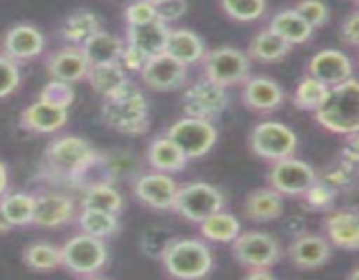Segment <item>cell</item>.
<instances>
[{
  "instance_id": "13",
  "label": "cell",
  "mask_w": 359,
  "mask_h": 280,
  "mask_svg": "<svg viewBox=\"0 0 359 280\" xmlns=\"http://www.w3.org/2000/svg\"><path fill=\"white\" fill-rule=\"evenodd\" d=\"M316 181L314 167L294 156L276 161L269 172V186L283 196H302Z\"/></svg>"
},
{
  "instance_id": "41",
  "label": "cell",
  "mask_w": 359,
  "mask_h": 280,
  "mask_svg": "<svg viewBox=\"0 0 359 280\" xmlns=\"http://www.w3.org/2000/svg\"><path fill=\"white\" fill-rule=\"evenodd\" d=\"M337 195H339V191H335V189L330 188L328 184H325V182H321L318 178L300 198L304 200V205L307 209L314 210V212L326 214L328 210H332L335 206Z\"/></svg>"
},
{
  "instance_id": "46",
  "label": "cell",
  "mask_w": 359,
  "mask_h": 280,
  "mask_svg": "<svg viewBox=\"0 0 359 280\" xmlns=\"http://www.w3.org/2000/svg\"><path fill=\"white\" fill-rule=\"evenodd\" d=\"M158 20L156 18V7L153 4L146 2V0H135L130 4L125 9V21L126 27H135V24L151 23V21Z\"/></svg>"
},
{
  "instance_id": "29",
  "label": "cell",
  "mask_w": 359,
  "mask_h": 280,
  "mask_svg": "<svg viewBox=\"0 0 359 280\" xmlns=\"http://www.w3.org/2000/svg\"><path fill=\"white\" fill-rule=\"evenodd\" d=\"M105 172L112 184L118 182H133L142 174V161L135 153L128 149H111L102 153Z\"/></svg>"
},
{
  "instance_id": "11",
  "label": "cell",
  "mask_w": 359,
  "mask_h": 280,
  "mask_svg": "<svg viewBox=\"0 0 359 280\" xmlns=\"http://www.w3.org/2000/svg\"><path fill=\"white\" fill-rule=\"evenodd\" d=\"M231 255L242 268H272L283 258V247L277 238L265 231H241L231 241Z\"/></svg>"
},
{
  "instance_id": "43",
  "label": "cell",
  "mask_w": 359,
  "mask_h": 280,
  "mask_svg": "<svg viewBox=\"0 0 359 280\" xmlns=\"http://www.w3.org/2000/svg\"><path fill=\"white\" fill-rule=\"evenodd\" d=\"M74 97H76V91H74L72 84L63 83V80H55L51 79L39 93L41 100L49 102L53 105H58V107L69 108L72 105Z\"/></svg>"
},
{
  "instance_id": "39",
  "label": "cell",
  "mask_w": 359,
  "mask_h": 280,
  "mask_svg": "<svg viewBox=\"0 0 359 280\" xmlns=\"http://www.w3.org/2000/svg\"><path fill=\"white\" fill-rule=\"evenodd\" d=\"M330 88L323 84L312 76H305L304 79L298 83L297 90L293 94V104L294 107L300 108L305 112H316L323 105V102L328 97Z\"/></svg>"
},
{
  "instance_id": "20",
  "label": "cell",
  "mask_w": 359,
  "mask_h": 280,
  "mask_svg": "<svg viewBox=\"0 0 359 280\" xmlns=\"http://www.w3.org/2000/svg\"><path fill=\"white\" fill-rule=\"evenodd\" d=\"M46 70L51 79L74 84L86 79L90 63L81 46L69 44L62 49H56L46 58Z\"/></svg>"
},
{
  "instance_id": "21",
  "label": "cell",
  "mask_w": 359,
  "mask_h": 280,
  "mask_svg": "<svg viewBox=\"0 0 359 280\" xmlns=\"http://www.w3.org/2000/svg\"><path fill=\"white\" fill-rule=\"evenodd\" d=\"M67 121H69V108L58 107V105H53L41 98L28 105L20 115L21 128L32 133H39V135L60 132L67 125Z\"/></svg>"
},
{
  "instance_id": "31",
  "label": "cell",
  "mask_w": 359,
  "mask_h": 280,
  "mask_svg": "<svg viewBox=\"0 0 359 280\" xmlns=\"http://www.w3.org/2000/svg\"><path fill=\"white\" fill-rule=\"evenodd\" d=\"M200 237L205 241H212V244H231L238 233H241V220L230 212H219L210 214L209 217L198 223Z\"/></svg>"
},
{
  "instance_id": "47",
  "label": "cell",
  "mask_w": 359,
  "mask_h": 280,
  "mask_svg": "<svg viewBox=\"0 0 359 280\" xmlns=\"http://www.w3.org/2000/svg\"><path fill=\"white\" fill-rule=\"evenodd\" d=\"M156 18L163 23L170 24L172 21H177L188 13V0H167L163 4H158Z\"/></svg>"
},
{
  "instance_id": "7",
  "label": "cell",
  "mask_w": 359,
  "mask_h": 280,
  "mask_svg": "<svg viewBox=\"0 0 359 280\" xmlns=\"http://www.w3.org/2000/svg\"><path fill=\"white\" fill-rule=\"evenodd\" d=\"M203 77L223 88L241 86L251 77V58L231 46L210 49L202 58Z\"/></svg>"
},
{
  "instance_id": "50",
  "label": "cell",
  "mask_w": 359,
  "mask_h": 280,
  "mask_svg": "<svg viewBox=\"0 0 359 280\" xmlns=\"http://www.w3.org/2000/svg\"><path fill=\"white\" fill-rule=\"evenodd\" d=\"M339 163H342L344 167L351 168V170L358 172V163H359V154H358V133L347 136L346 146L340 150V160Z\"/></svg>"
},
{
  "instance_id": "30",
  "label": "cell",
  "mask_w": 359,
  "mask_h": 280,
  "mask_svg": "<svg viewBox=\"0 0 359 280\" xmlns=\"http://www.w3.org/2000/svg\"><path fill=\"white\" fill-rule=\"evenodd\" d=\"M291 49H293V46L283 41L270 28H263L249 42L248 56L251 58V62L255 59L259 63H276L286 58Z\"/></svg>"
},
{
  "instance_id": "48",
  "label": "cell",
  "mask_w": 359,
  "mask_h": 280,
  "mask_svg": "<svg viewBox=\"0 0 359 280\" xmlns=\"http://www.w3.org/2000/svg\"><path fill=\"white\" fill-rule=\"evenodd\" d=\"M147 59H149V56H146L142 51H139L137 48L125 42V48H123L121 56H119V63H121V66L126 72L139 74L144 69Z\"/></svg>"
},
{
  "instance_id": "2",
  "label": "cell",
  "mask_w": 359,
  "mask_h": 280,
  "mask_svg": "<svg viewBox=\"0 0 359 280\" xmlns=\"http://www.w3.org/2000/svg\"><path fill=\"white\" fill-rule=\"evenodd\" d=\"M97 153L98 150L88 140L77 135L56 136L46 146L41 174L48 181L70 186L74 177Z\"/></svg>"
},
{
  "instance_id": "4",
  "label": "cell",
  "mask_w": 359,
  "mask_h": 280,
  "mask_svg": "<svg viewBox=\"0 0 359 280\" xmlns=\"http://www.w3.org/2000/svg\"><path fill=\"white\" fill-rule=\"evenodd\" d=\"M160 262L172 279L196 280L210 275L214 270V254L205 240L177 237Z\"/></svg>"
},
{
  "instance_id": "6",
  "label": "cell",
  "mask_w": 359,
  "mask_h": 280,
  "mask_svg": "<svg viewBox=\"0 0 359 280\" xmlns=\"http://www.w3.org/2000/svg\"><path fill=\"white\" fill-rule=\"evenodd\" d=\"M224 205H226V200L216 186L203 181H195L179 186L172 212L189 223L198 224L210 214L223 210Z\"/></svg>"
},
{
  "instance_id": "37",
  "label": "cell",
  "mask_w": 359,
  "mask_h": 280,
  "mask_svg": "<svg viewBox=\"0 0 359 280\" xmlns=\"http://www.w3.org/2000/svg\"><path fill=\"white\" fill-rule=\"evenodd\" d=\"M23 262L34 272H55L62 268V251L60 245L49 241H35L25 247Z\"/></svg>"
},
{
  "instance_id": "49",
  "label": "cell",
  "mask_w": 359,
  "mask_h": 280,
  "mask_svg": "<svg viewBox=\"0 0 359 280\" xmlns=\"http://www.w3.org/2000/svg\"><path fill=\"white\" fill-rule=\"evenodd\" d=\"M340 37L349 48H358L359 44V13L358 9H353L342 21L340 27Z\"/></svg>"
},
{
  "instance_id": "12",
  "label": "cell",
  "mask_w": 359,
  "mask_h": 280,
  "mask_svg": "<svg viewBox=\"0 0 359 280\" xmlns=\"http://www.w3.org/2000/svg\"><path fill=\"white\" fill-rule=\"evenodd\" d=\"M77 214L76 200L56 189H39L34 192V219L32 224L46 230H56L74 223Z\"/></svg>"
},
{
  "instance_id": "9",
  "label": "cell",
  "mask_w": 359,
  "mask_h": 280,
  "mask_svg": "<svg viewBox=\"0 0 359 280\" xmlns=\"http://www.w3.org/2000/svg\"><path fill=\"white\" fill-rule=\"evenodd\" d=\"M165 135L179 147L188 161L209 154L217 142V128L214 122L191 115H184L172 122Z\"/></svg>"
},
{
  "instance_id": "55",
  "label": "cell",
  "mask_w": 359,
  "mask_h": 280,
  "mask_svg": "<svg viewBox=\"0 0 359 280\" xmlns=\"http://www.w3.org/2000/svg\"><path fill=\"white\" fill-rule=\"evenodd\" d=\"M146 2L153 4V6H158V4H163V2H167V0H146Z\"/></svg>"
},
{
  "instance_id": "15",
  "label": "cell",
  "mask_w": 359,
  "mask_h": 280,
  "mask_svg": "<svg viewBox=\"0 0 359 280\" xmlns=\"http://www.w3.org/2000/svg\"><path fill=\"white\" fill-rule=\"evenodd\" d=\"M133 184V196L144 206L153 210H172L179 184L172 174L151 170L140 174Z\"/></svg>"
},
{
  "instance_id": "40",
  "label": "cell",
  "mask_w": 359,
  "mask_h": 280,
  "mask_svg": "<svg viewBox=\"0 0 359 280\" xmlns=\"http://www.w3.org/2000/svg\"><path fill=\"white\" fill-rule=\"evenodd\" d=\"M221 9L230 20L252 23L265 16L266 0H219Z\"/></svg>"
},
{
  "instance_id": "18",
  "label": "cell",
  "mask_w": 359,
  "mask_h": 280,
  "mask_svg": "<svg viewBox=\"0 0 359 280\" xmlns=\"http://www.w3.org/2000/svg\"><path fill=\"white\" fill-rule=\"evenodd\" d=\"M309 76L316 77L328 88L346 83L354 77V63L349 56L339 49H323L309 59Z\"/></svg>"
},
{
  "instance_id": "36",
  "label": "cell",
  "mask_w": 359,
  "mask_h": 280,
  "mask_svg": "<svg viewBox=\"0 0 359 280\" xmlns=\"http://www.w3.org/2000/svg\"><path fill=\"white\" fill-rule=\"evenodd\" d=\"M102 28L100 20L93 10L77 9L65 18L62 24V37L69 44L81 46L88 37Z\"/></svg>"
},
{
  "instance_id": "56",
  "label": "cell",
  "mask_w": 359,
  "mask_h": 280,
  "mask_svg": "<svg viewBox=\"0 0 359 280\" xmlns=\"http://www.w3.org/2000/svg\"><path fill=\"white\" fill-rule=\"evenodd\" d=\"M349 2H351V4H354V6H358L359 0H349Z\"/></svg>"
},
{
  "instance_id": "28",
  "label": "cell",
  "mask_w": 359,
  "mask_h": 280,
  "mask_svg": "<svg viewBox=\"0 0 359 280\" xmlns=\"http://www.w3.org/2000/svg\"><path fill=\"white\" fill-rule=\"evenodd\" d=\"M123 48H125V41L109 34V31L102 30V28L81 44V49H83L90 66L119 62Z\"/></svg>"
},
{
  "instance_id": "3",
  "label": "cell",
  "mask_w": 359,
  "mask_h": 280,
  "mask_svg": "<svg viewBox=\"0 0 359 280\" xmlns=\"http://www.w3.org/2000/svg\"><path fill=\"white\" fill-rule=\"evenodd\" d=\"M323 130L335 135L349 136L359 132V88L356 77L330 88L328 97L314 112Z\"/></svg>"
},
{
  "instance_id": "26",
  "label": "cell",
  "mask_w": 359,
  "mask_h": 280,
  "mask_svg": "<svg viewBox=\"0 0 359 280\" xmlns=\"http://www.w3.org/2000/svg\"><path fill=\"white\" fill-rule=\"evenodd\" d=\"M146 161L151 170L165 172V174H177L188 164V158L167 135H158L151 140L146 150Z\"/></svg>"
},
{
  "instance_id": "33",
  "label": "cell",
  "mask_w": 359,
  "mask_h": 280,
  "mask_svg": "<svg viewBox=\"0 0 359 280\" xmlns=\"http://www.w3.org/2000/svg\"><path fill=\"white\" fill-rule=\"evenodd\" d=\"M126 79H128L126 70L123 69L121 63L114 62L102 63V65H91L84 80H88V84H90V88L95 93L105 98L114 93L118 88H121Z\"/></svg>"
},
{
  "instance_id": "24",
  "label": "cell",
  "mask_w": 359,
  "mask_h": 280,
  "mask_svg": "<svg viewBox=\"0 0 359 280\" xmlns=\"http://www.w3.org/2000/svg\"><path fill=\"white\" fill-rule=\"evenodd\" d=\"M168 34H170V27L163 21L154 20L151 23L126 27L125 42L151 58L165 51Z\"/></svg>"
},
{
  "instance_id": "19",
  "label": "cell",
  "mask_w": 359,
  "mask_h": 280,
  "mask_svg": "<svg viewBox=\"0 0 359 280\" xmlns=\"http://www.w3.org/2000/svg\"><path fill=\"white\" fill-rule=\"evenodd\" d=\"M325 237L333 247L356 252L359 248V216L356 209L328 210L323 220Z\"/></svg>"
},
{
  "instance_id": "16",
  "label": "cell",
  "mask_w": 359,
  "mask_h": 280,
  "mask_svg": "<svg viewBox=\"0 0 359 280\" xmlns=\"http://www.w3.org/2000/svg\"><path fill=\"white\" fill-rule=\"evenodd\" d=\"M287 258L297 270L312 272L328 265L333 258V245L321 233L304 231L298 237L291 238L287 247Z\"/></svg>"
},
{
  "instance_id": "53",
  "label": "cell",
  "mask_w": 359,
  "mask_h": 280,
  "mask_svg": "<svg viewBox=\"0 0 359 280\" xmlns=\"http://www.w3.org/2000/svg\"><path fill=\"white\" fill-rule=\"evenodd\" d=\"M7 186H9V172L6 164L0 161V196L7 191Z\"/></svg>"
},
{
  "instance_id": "23",
  "label": "cell",
  "mask_w": 359,
  "mask_h": 280,
  "mask_svg": "<svg viewBox=\"0 0 359 280\" xmlns=\"http://www.w3.org/2000/svg\"><path fill=\"white\" fill-rule=\"evenodd\" d=\"M245 219L252 223H272L283 217L284 196L273 188H258L249 192L242 203Z\"/></svg>"
},
{
  "instance_id": "45",
  "label": "cell",
  "mask_w": 359,
  "mask_h": 280,
  "mask_svg": "<svg viewBox=\"0 0 359 280\" xmlns=\"http://www.w3.org/2000/svg\"><path fill=\"white\" fill-rule=\"evenodd\" d=\"M294 10L311 24L312 28H321L328 23L330 9L323 0H300L294 6Z\"/></svg>"
},
{
  "instance_id": "14",
  "label": "cell",
  "mask_w": 359,
  "mask_h": 280,
  "mask_svg": "<svg viewBox=\"0 0 359 280\" xmlns=\"http://www.w3.org/2000/svg\"><path fill=\"white\" fill-rule=\"evenodd\" d=\"M139 76L149 90L168 93V91L182 90L189 83V66L182 65L163 51L156 56H151Z\"/></svg>"
},
{
  "instance_id": "5",
  "label": "cell",
  "mask_w": 359,
  "mask_h": 280,
  "mask_svg": "<svg viewBox=\"0 0 359 280\" xmlns=\"http://www.w3.org/2000/svg\"><path fill=\"white\" fill-rule=\"evenodd\" d=\"M62 268L77 279H95L100 276L109 262V248L105 240L91 234L79 233L72 234L63 245Z\"/></svg>"
},
{
  "instance_id": "42",
  "label": "cell",
  "mask_w": 359,
  "mask_h": 280,
  "mask_svg": "<svg viewBox=\"0 0 359 280\" xmlns=\"http://www.w3.org/2000/svg\"><path fill=\"white\" fill-rule=\"evenodd\" d=\"M318 178L335 191H351L356 186L358 172L351 170V168L344 167L342 163H337L333 167L326 168L325 172L318 174Z\"/></svg>"
},
{
  "instance_id": "44",
  "label": "cell",
  "mask_w": 359,
  "mask_h": 280,
  "mask_svg": "<svg viewBox=\"0 0 359 280\" xmlns=\"http://www.w3.org/2000/svg\"><path fill=\"white\" fill-rule=\"evenodd\" d=\"M20 63L13 62L0 52V100L11 97L20 88Z\"/></svg>"
},
{
  "instance_id": "8",
  "label": "cell",
  "mask_w": 359,
  "mask_h": 280,
  "mask_svg": "<svg viewBox=\"0 0 359 280\" xmlns=\"http://www.w3.org/2000/svg\"><path fill=\"white\" fill-rule=\"evenodd\" d=\"M252 154L269 163L291 158L298 150V136L293 130L280 121H259L249 135Z\"/></svg>"
},
{
  "instance_id": "52",
  "label": "cell",
  "mask_w": 359,
  "mask_h": 280,
  "mask_svg": "<svg viewBox=\"0 0 359 280\" xmlns=\"http://www.w3.org/2000/svg\"><path fill=\"white\" fill-rule=\"evenodd\" d=\"M244 276L252 280H270L276 276V273L272 272V268H266V266H252V268H245Z\"/></svg>"
},
{
  "instance_id": "17",
  "label": "cell",
  "mask_w": 359,
  "mask_h": 280,
  "mask_svg": "<svg viewBox=\"0 0 359 280\" xmlns=\"http://www.w3.org/2000/svg\"><path fill=\"white\" fill-rule=\"evenodd\" d=\"M44 35L35 24L18 23L4 34L0 49H2V55L13 62L25 63L41 56L44 51Z\"/></svg>"
},
{
  "instance_id": "34",
  "label": "cell",
  "mask_w": 359,
  "mask_h": 280,
  "mask_svg": "<svg viewBox=\"0 0 359 280\" xmlns=\"http://www.w3.org/2000/svg\"><path fill=\"white\" fill-rule=\"evenodd\" d=\"M81 209L104 210V212L119 216L125 209V200H123L121 192L116 189V184L100 182V184L84 189L83 198H81Z\"/></svg>"
},
{
  "instance_id": "35",
  "label": "cell",
  "mask_w": 359,
  "mask_h": 280,
  "mask_svg": "<svg viewBox=\"0 0 359 280\" xmlns=\"http://www.w3.org/2000/svg\"><path fill=\"white\" fill-rule=\"evenodd\" d=\"M0 210L13 227H23L34 219V192L6 191L0 196Z\"/></svg>"
},
{
  "instance_id": "38",
  "label": "cell",
  "mask_w": 359,
  "mask_h": 280,
  "mask_svg": "<svg viewBox=\"0 0 359 280\" xmlns=\"http://www.w3.org/2000/svg\"><path fill=\"white\" fill-rule=\"evenodd\" d=\"M175 238H177V234L172 227L165 226V224H149L140 233V251L146 258L160 261Z\"/></svg>"
},
{
  "instance_id": "54",
  "label": "cell",
  "mask_w": 359,
  "mask_h": 280,
  "mask_svg": "<svg viewBox=\"0 0 359 280\" xmlns=\"http://www.w3.org/2000/svg\"><path fill=\"white\" fill-rule=\"evenodd\" d=\"M11 230H13V226H11V223L6 219V216L2 214V210H0V234L7 233V231H11Z\"/></svg>"
},
{
  "instance_id": "1",
  "label": "cell",
  "mask_w": 359,
  "mask_h": 280,
  "mask_svg": "<svg viewBox=\"0 0 359 280\" xmlns=\"http://www.w3.org/2000/svg\"><path fill=\"white\" fill-rule=\"evenodd\" d=\"M102 121L121 135L139 136L149 130V105L146 94L133 80L126 79L121 88L102 98Z\"/></svg>"
},
{
  "instance_id": "22",
  "label": "cell",
  "mask_w": 359,
  "mask_h": 280,
  "mask_svg": "<svg viewBox=\"0 0 359 280\" xmlns=\"http://www.w3.org/2000/svg\"><path fill=\"white\" fill-rule=\"evenodd\" d=\"M283 86L270 77H249L242 84V102L258 114H269L284 104Z\"/></svg>"
},
{
  "instance_id": "32",
  "label": "cell",
  "mask_w": 359,
  "mask_h": 280,
  "mask_svg": "<svg viewBox=\"0 0 359 280\" xmlns=\"http://www.w3.org/2000/svg\"><path fill=\"white\" fill-rule=\"evenodd\" d=\"M74 223H76L79 231L91 234V237L102 238V240H107V238L114 237L119 231V227H121L119 216L95 209L77 210Z\"/></svg>"
},
{
  "instance_id": "25",
  "label": "cell",
  "mask_w": 359,
  "mask_h": 280,
  "mask_svg": "<svg viewBox=\"0 0 359 280\" xmlns=\"http://www.w3.org/2000/svg\"><path fill=\"white\" fill-rule=\"evenodd\" d=\"M165 52L181 62L182 65L191 66L202 62L207 48L203 38L188 28H170Z\"/></svg>"
},
{
  "instance_id": "10",
  "label": "cell",
  "mask_w": 359,
  "mask_h": 280,
  "mask_svg": "<svg viewBox=\"0 0 359 280\" xmlns=\"http://www.w3.org/2000/svg\"><path fill=\"white\" fill-rule=\"evenodd\" d=\"M228 104H230L228 88L219 86L203 76L195 83L186 84L181 102L186 115L207 119L212 122L226 111Z\"/></svg>"
},
{
  "instance_id": "27",
  "label": "cell",
  "mask_w": 359,
  "mask_h": 280,
  "mask_svg": "<svg viewBox=\"0 0 359 280\" xmlns=\"http://www.w3.org/2000/svg\"><path fill=\"white\" fill-rule=\"evenodd\" d=\"M266 28H270L273 34L279 35L290 46L305 44L314 34V28L294 10V7L283 9L273 14Z\"/></svg>"
},
{
  "instance_id": "51",
  "label": "cell",
  "mask_w": 359,
  "mask_h": 280,
  "mask_svg": "<svg viewBox=\"0 0 359 280\" xmlns=\"http://www.w3.org/2000/svg\"><path fill=\"white\" fill-rule=\"evenodd\" d=\"M284 231H286L291 238L298 237L300 233L307 231V220H305L304 216H298V214L297 216H290L286 219V223H284Z\"/></svg>"
}]
</instances>
